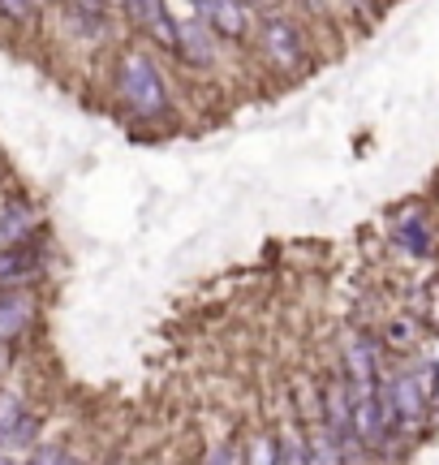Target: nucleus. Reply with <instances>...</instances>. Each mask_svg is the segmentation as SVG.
<instances>
[{
    "label": "nucleus",
    "instance_id": "obj_1",
    "mask_svg": "<svg viewBox=\"0 0 439 465\" xmlns=\"http://www.w3.org/2000/svg\"><path fill=\"white\" fill-rule=\"evenodd\" d=\"M112 91L121 99V108L134 121H164L172 112V87L169 78L160 74L155 56L151 52H121L117 61V74H112Z\"/></svg>",
    "mask_w": 439,
    "mask_h": 465
},
{
    "label": "nucleus",
    "instance_id": "obj_2",
    "mask_svg": "<svg viewBox=\"0 0 439 465\" xmlns=\"http://www.w3.org/2000/svg\"><path fill=\"white\" fill-rule=\"evenodd\" d=\"M254 39H259V48L268 56V65H276V70L293 74V70L306 65V35H302V26L293 22V18H285V13H263Z\"/></svg>",
    "mask_w": 439,
    "mask_h": 465
},
{
    "label": "nucleus",
    "instance_id": "obj_3",
    "mask_svg": "<svg viewBox=\"0 0 439 465\" xmlns=\"http://www.w3.org/2000/svg\"><path fill=\"white\" fill-rule=\"evenodd\" d=\"M384 396H388V414H392L396 436L410 431V427H418V422L427 418V410H431V401H427V388H422L418 370H401V375L384 379Z\"/></svg>",
    "mask_w": 439,
    "mask_h": 465
},
{
    "label": "nucleus",
    "instance_id": "obj_4",
    "mask_svg": "<svg viewBox=\"0 0 439 465\" xmlns=\"http://www.w3.org/2000/svg\"><path fill=\"white\" fill-rule=\"evenodd\" d=\"M44 233V216L26 195L0 203V245H30Z\"/></svg>",
    "mask_w": 439,
    "mask_h": 465
},
{
    "label": "nucleus",
    "instance_id": "obj_5",
    "mask_svg": "<svg viewBox=\"0 0 439 465\" xmlns=\"http://www.w3.org/2000/svg\"><path fill=\"white\" fill-rule=\"evenodd\" d=\"M39 319V297L30 289H0V345H18Z\"/></svg>",
    "mask_w": 439,
    "mask_h": 465
},
{
    "label": "nucleus",
    "instance_id": "obj_6",
    "mask_svg": "<svg viewBox=\"0 0 439 465\" xmlns=\"http://www.w3.org/2000/svg\"><path fill=\"white\" fill-rule=\"evenodd\" d=\"M172 56L177 61H186V65H195V70H207L211 61H216V35H211V26L203 22V18H186V22H177V35H172Z\"/></svg>",
    "mask_w": 439,
    "mask_h": 465
},
{
    "label": "nucleus",
    "instance_id": "obj_7",
    "mask_svg": "<svg viewBox=\"0 0 439 465\" xmlns=\"http://www.w3.org/2000/svg\"><path fill=\"white\" fill-rule=\"evenodd\" d=\"M392 242L401 245L410 259H431V254H435V228H431V216H427L422 207L401 212L396 224H392Z\"/></svg>",
    "mask_w": 439,
    "mask_h": 465
},
{
    "label": "nucleus",
    "instance_id": "obj_8",
    "mask_svg": "<svg viewBox=\"0 0 439 465\" xmlns=\"http://www.w3.org/2000/svg\"><path fill=\"white\" fill-rule=\"evenodd\" d=\"M44 276V254L35 245H0V289H30Z\"/></svg>",
    "mask_w": 439,
    "mask_h": 465
},
{
    "label": "nucleus",
    "instance_id": "obj_9",
    "mask_svg": "<svg viewBox=\"0 0 439 465\" xmlns=\"http://www.w3.org/2000/svg\"><path fill=\"white\" fill-rule=\"evenodd\" d=\"M344 379L349 388H362L379 379V341L375 336H349L344 341Z\"/></svg>",
    "mask_w": 439,
    "mask_h": 465
},
{
    "label": "nucleus",
    "instance_id": "obj_10",
    "mask_svg": "<svg viewBox=\"0 0 439 465\" xmlns=\"http://www.w3.org/2000/svg\"><path fill=\"white\" fill-rule=\"evenodd\" d=\"M22 418H26V396L13 388H0V453H9V440L22 427Z\"/></svg>",
    "mask_w": 439,
    "mask_h": 465
},
{
    "label": "nucleus",
    "instance_id": "obj_11",
    "mask_svg": "<svg viewBox=\"0 0 439 465\" xmlns=\"http://www.w3.org/2000/svg\"><path fill=\"white\" fill-rule=\"evenodd\" d=\"M306 465H349V457H344V448L323 427H319L315 436L306 440Z\"/></svg>",
    "mask_w": 439,
    "mask_h": 465
},
{
    "label": "nucleus",
    "instance_id": "obj_12",
    "mask_svg": "<svg viewBox=\"0 0 439 465\" xmlns=\"http://www.w3.org/2000/svg\"><path fill=\"white\" fill-rule=\"evenodd\" d=\"M242 465H280V440L271 431L250 436V444L242 448Z\"/></svg>",
    "mask_w": 439,
    "mask_h": 465
},
{
    "label": "nucleus",
    "instance_id": "obj_13",
    "mask_svg": "<svg viewBox=\"0 0 439 465\" xmlns=\"http://www.w3.org/2000/svg\"><path fill=\"white\" fill-rule=\"evenodd\" d=\"M384 345H388V349H396V353L414 349V345H418V328H414V319H392L388 328H384Z\"/></svg>",
    "mask_w": 439,
    "mask_h": 465
},
{
    "label": "nucleus",
    "instance_id": "obj_14",
    "mask_svg": "<svg viewBox=\"0 0 439 465\" xmlns=\"http://www.w3.org/2000/svg\"><path fill=\"white\" fill-rule=\"evenodd\" d=\"M39 9H44L39 0H0V18L13 26H30L39 18Z\"/></svg>",
    "mask_w": 439,
    "mask_h": 465
},
{
    "label": "nucleus",
    "instance_id": "obj_15",
    "mask_svg": "<svg viewBox=\"0 0 439 465\" xmlns=\"http://www.w3.org/2000/svg\"><path fill=\"white\" fill-rule=\"evenodd\" d=\"M65 461V444H52V440H39L35 448H26L22 465H61Z\"/></svg>",
    "mask_w": 439,
    "mask_h": 465
},
{
    "label": "nucleus",
    "instance_id": "obj_16",
    "mask_svg": "<svg viewBox=\"0 0 439 465\" xmlns=\"http://www.w3.org/2000/svg\"><path fill=\"white\" fill-rule=\"evenodd\" d=\"M280 440V465H306V436L302 431H285Z\"/></svg>",
    "mask_w": 439,
    "mask_h": 465
},
{
    "label": "nucleus",
    "instance_id": "obj_17",
    "mask_svg": "<svg viewBox=\"0 0 439 465\" xmlns=\"http://www.w3.org/2000/svg\"><path fill=\"white\" fill-rule=\"evenodd\" d=\"M39 444V414H30L26 410V418H22V427L13 431V440H9V453H26V448H35Z\"/></svg>",
    "mask_w": 439,
    "mask_h": 465
},
{
    "label": "nucleus",
    "instance_id": "obj_18",
    "mask_svg": "<svg viewBox=\"0 0 439 465\" xmlns=\"http://www.w3.org/2000/svg\"><path fill=\"white\" fill-rule=\"evenodd\" d=\"M203 465H242V448H237V444H216V448L203 457Z\"/></svg>",
    "mask_w": 439,
    "mask_h": 465
},
{
    "label": "nucleus",
    "instance_id": "obj_19",
    "mask_svg": "<svg viewBox=\"0 0 439 465\" xmlns=\"http://www.w3.org/2000/svg\"><path fill=\"white\" fill-rule=\"evenodd\" d=\"M117 0H73V9L78 13H87V18H108V9H112Z\"/></svg>",
    "mask_w": 439,
    "mask_h": 465
},
{
    "label": "nucleus",
    "instance_id": "obj_20",
    "mask_svg": "<svg viewBox=\"0 0 439 465\" xmlns=\"http://www.w3.org/2000/svg\"><path fill=\"white\" fill-rule=\"evenodd\" d=\"M4 370H9V349L0 345V379H4Z\"/></svg>",
    "mask_w": 439,
    "mask_h": 465
},
{
    "label": "nucleus",
    "instance_id": "obj_21",
    "mask_svg": "<svg viewBox=\"0 0 439 465\" xmlns=\"http://www.w3.org/2000/svg\"><path fill=\"white\" fill-rule=\"evenodd\" d=\"M242 4H245V9H254V13H259V9H268L271 0H242Z\"/></svg>",
    "mask_w": 439,
    "mask_h": 465
},
{
    "label": "nucleus",
    "instance_id": "obj_22",
    "mask_svg": "<svg viewBox=\"0 0 439 465\" xmlns=\"http://www.w3.org/2000/svg\"><path fill=\"white\" fill-rule=\"evenodd\" d=\"M0 465H22V461H18L13 453H0Z\"/></svg>",
    "mask_w": 439,
    "mask_h": 465
},
{
    "label": "nucleus",
    "instance_id": "obj_23",
    "mask_svg": "<svg viewBox=\"0 0 439 465\" xmlns=\"http://www.w3.org/2000/svg\"><path fill=\"white\" fill-rule=\"evenodd\" d=\"M61 465H82V461H78V457H73V453H65V461H61Z\"/></svg>",
    "mask_w": 439,
    "mask_h": 465
},
{
    "label": "nucleus",
    "instance_id": "obj_24",
    "mask_svg": "<svg viewBox=\"0 0 439 465\" xmlns=\"http://www.w3.org/2000/svg\"><path fill=\"white\" fill-rule=\"evenodd\" d=\"M108 465H134V461H129V457H112V461H108Z\"/></svg>",
    "mask_w": 439,
    "mask_h": 465
}]
</instances>
